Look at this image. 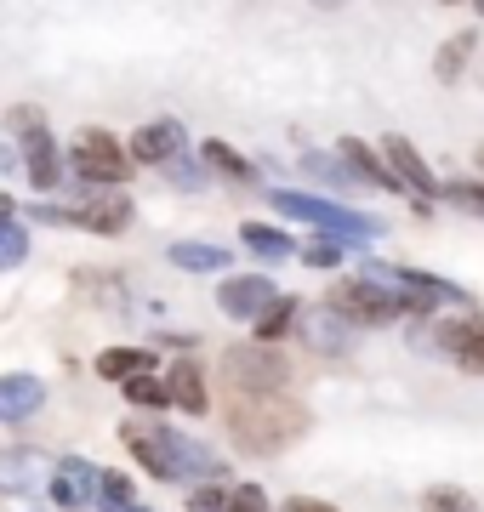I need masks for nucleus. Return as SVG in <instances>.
Returning <instances> with one entry per match:
<instances>
[{
	"mask_svg": "<svg viewBox=\"0 0 484 512\" xmlns=\"http://www.w3.org/2000/svg\"><path fill=\"white\" fill-rule=\"evenodd\" d=\"M126 439H131V456L143 461L154 478H211V473H223V461L211 456L205 444L183 439V433H166V427H149V433L131 427Z\"/></svg>",
	"mask_w": 484,
	"mask_h": 512,
	"instance_id": "nucleus-1",
	"label": "nucleus"
},
{
	"mask_svg": "<svg viewBox=\"0 0 484 512\" xmlns=\"http://www.w3.org/2000/svg\"><path fill=\"white\" fill-rule=\"evenodd\" d=\"M280 217H297V222H314L319 239H336V245H371L382 239V222L359 217L348 205H331V200H308V194H274Z\"/></svg>",
	"mask_w": 484,
	"mask_h": 512,
	"instance_id": "nucleus-2",
	"label": "nucleus"
},
{
	"mask_svg": "<svg viewBox=\"0 0 484 512\" xmlns=\"http://www.w3.org/2000/svg\"><path fill=\"white\" fill-rule=\"evenodd\" d=\"M331 313L348 319V325H393L399 313H410V302L382 274H359V279H342L331 291Z\"/></svg>",
	"mask_w": 484,
	"mask_h": 512,
	"instance_id": "nucleus-3",
	"label": "nucleus"
},
{
	"mask_svg": "<svg viewBox=\"0 0 484 512\" xmlns=\"http://www.w3.org/2000/svg\"><path fill=\"white\" fill-rule=\"evenodd\" d=\"M75 177H86V183H97V188H114L126 177V154H120V143H114L109 131H80Z\"/></svg>",
	"mask_w": 484,
	"mask_h": 512,
	"instance_id": "nucleus-4",
	"label": "nucleus"
},
{
	"mask_svg": "<svg viewBox=\"0 0 484 512\" xmlns=\"http://www.w3.org/2000/svg\"><path fill=\"white\" fill-rule=\"evenodd\" d=\"M40 222H75V228H97V234H120L131 222V205L126 194H92V205L86 211H52V205H40L35 211Z\"/></svg>",
	"mask_w": 484,
	"mask_h": 512,
	"instance_id": "nucleus-5",
	"label": "nucleus"
},
{
	"mask_svg": "<svg viewBox=\"0 0 484 512\" xmlns=\"http://www.w3.org/2000/svg\"><path fill=\"white\" fill-rule=\"evenodd\" d=\"M217 302H223L228 319H262V313L280 302V291H274V279L245 274V279H228L223 291H217Z\"/></svg>",
	"mask_w": 484,
	"mask_h": 512,
	"instance_id": "nucleus-6",
	"label": "nucleus"
},
{
	"mask_svg": "<svg viewBox=\"0 0 484 512\" xmlns=\"http://www.w3.org/2000/svg\"><path fill=\"white\" fill-rule=\"evenodd\" d=\"M92 495H97V467L92 461H80V456L57 461V473H52V501L57 507L80 512V507H92Z\"/></svg>",
	"mask_w": 484,
	"mask_h": 512,
	"instance_id": "nucleus-7",
	"label": "nucleus"
},
{
	"mask_svg": "<svg viewBox=\"0 0 484 512\" xmlns=\"http://www.w3.org/2000/svg\"><path fill=\"white\" fill-rule=\"evenodd\" d=\"M188 143V131L177 126V120H154V126H143L137 137H131V160H143V165H171L177 154H183Z\"/></svg>",
	"mask_w": 484,
	"mask_h": 512,
	"instance_id": "nucleus-8",
	"label": "nucleus"
},
{
	"mask_svg": "<svg viewBox=\"0 0 484 512\" xmlns=\"http://www.w3.org/2000/svg\"><path fill=\"white\" fill-rule=\"evenodd\" d=\"M439 348L467 370H484V313H467V319H450L439 330Z\"/></svg>",
	"mask_w": 484,
	"mask_h": 512,
	"instance_id": "nucleus-9",
	"label": "nucleus"
},
{
	"mask_svg": "<svg viewBox=\"0 0 484 512\" xmlns=\"http://www.w3.org/2000/svg\"><path fill=\"white\" fill-rule=\"evenodd\" d=\"M228 382H240V387H280L285 382V365L262 348V342H257V348H234V353H228Z\"/></svg>",
	"mask_w": 484,
	"mask_h": 512,
	"instance_id": "nucleus-10",
	"label": "nucleus"
},
{
	"mask_svg": "<svg viewBox=\"0 0 484 512\" xmlns=\"http://www.w3.org/2000/svg\"><path fill=\"white\" fill-rule=\"evenodd\" d=\"M23 165H29V183H35V188H57V183H63V154H57L52 131H40V126L23 131Z\"/></svg>",
	"mask_w": 484,
	"mask_h": 512,
	"instance_id": "nucleus-11",
	"label": "nucleus"
},
{
	"mask_svg": "<svg viewBox=\"0 0 484 512\" xmlns=\"http://www.w3.org/2000/svg\"><path fill=\"white\" fill-rule=\"evenodd\" d=\"M46 404V387L35 376H6L0 382V421H29Z\"/></svg>",
	"mask_w": 484,
	"mask_h": 512,
	"instance_id": "nucleus-12",
	"label": "nucleus"
},
{
	"mask_svg": "<svg viewBox=\"0 0 484 512\" xmlns=\"http://www.w3.org/2000/svg\"><path fill=\"white\" fill-rule=\"evenodd\" d=\"M388 160H393V171H399V188H416V194H439L433 171L422 165V154H416L405 137H393V143H388Z\"/></svg>",
	"mask_w": 484,
	"mask_h": 512,
	"instance_id": "nucleus-13",
	"label": "nucleus"
},
{
	"mask_svg": "<svg viewBox=\"0 0 484 512\" xmlns=\"http://www.w3.org/2000/svg\"><path fill=\"white\" fill-rule=\"evenodd\" d=\"M166 404H183L188 416H200V410H211V404H205V376L194 365H177L171 370V387H166Z\"/></svg>",
	"mask_w": 484,
	"mask_h": 512,
	"instance_id": "nucleus-14",
	"label": "nucleus"
},
{
	"mask_svg": "<svg viewBox=\"0 0 484 512\" xmlns=\"http://www.w3.org/2000/svg\"><path fill=\"white\" fill-rule=\"evenodd\" d=\"M149 365H154V353H143V348H109V353H97V376H109V382L149 376Z\"/></svg>",
	"mask_w": 484,
	"mask_h": 512,
	"instance_id": "nucleus-15",
	"label": "nucleus"
},
{
	"mask_svg": "<svg viewBox=\"0 0 484 512\" xmlns=\"http://www.w3.org/2000/svg\"><path fill=\"white\" fill-rule=\"evenodd\" d=\"M171 262L188 268V274H217V268H228V251L205 245V239H183V245H171Z\"/></svg>",
	"mask_w": 484,
	"mask_h": 512,
	"instance_id": "nucleus-16",
	"label": "nucleus"
},
{
	"mask_svg": "<svg viewBox=\"0 0 484 512\" xmlns=\"http://www.w3.org/2000/svg\"><path fill=\"white\" fill-rule=\"evenodd\" d=\"M35 478H40V461L29 450H6L0 456V490H29Z\"/></svg>",
	"mask_w": 484,
	"mask_h": 512,
	"instance_id": "nucleus-17",
	"label": "nucleus"
},
{
	"mask_svg": "<svg viewBox=\"0 0 484 512\" xmlns=\"http://www.w3.org/2000/svg\"><path fill=\"white\" fill-rule=\"evenodd\" d=\"M245 245H251V251H257L262 262H285V256L297 251V245H291V239L280 234V228H257V222L245 228Z\"/></svg>",
	"mask_w": 484,
	"mask_h": 512,
	"instance_id": "nucleus-18",
	"label": "nucleus"
},
{
	"mask_svg": "<svg viewBox=\"0 0 484 512\" xmlns=\"http://www.w3.org/2000/svg\"><path fill=\"white\" fill-rule=\"evenodd\" d=\"M291 325H297V302H291V296H280V302L257 319V342L268 348V342H274V336H285Z\"/></svg>",
	"mask_w": 484,
	"mask_h": 512,
	"instance_id": "nucleus-19",
	"label": "nucleus"
},
{
	"mask_svg": "<svg viewBox=\"0 0 484 512\" xmlns=\"http://www.w3.org/2000/svg\"><path fill=\"white\" fill-rule=\"evenodd\" d=\"M302 171H308V177H319V183H331V188H354V183H359L348 165H342V160H325V154H308V160H302Z\"/></svg>",
	"mask_w": 484,
	"mask_h": 512,
	"instance_id": "nucleus-20",
	"label": "nucleus"
},
{
	"mask_svg": "<svg viewBox=\"0 0 484 512\" xmlns=\"http://www.w3.org/2000/svg\"><path fill=\"white\" fill-rule=\"evenodd\" d=\"M97 501H103L109 512L131 507V478L126 473H97Z\"/></svg>",
	"mask_w": 484,
	"mask_h": 512,
	"instance_id": "nucleus-21",
	"label": "nucleus"
},
{
	"mask_svg": "<svg viewBox=\"0 0 484 512\" xmlns=\"http://www.w3.org/2000/svg\"><path fill=\"white\" fill-rule=\"evenodd\" d=\"M205 165H217V171H228V177H251V160H240V154H234V148L228 143H205Z\"/></svg>",
	"mask_w": 484,
	"mask_h": 512,
	"instance_id": "nucleus-22",
	"label": "nucleus"
},
{
	"mask_svg": "<svg viewBox=\"0 0 484 512\" xmlns=\"http://www.w3.org/2000/svg\"><path fill=\"white\" fill-rule=\"evenodd\" d=\"M23 256H29V234H23L18 222H6L0 228V268H18Z\"/></svg>",
	"mask_w": 484,
	"mask_h": 512,
	"instance_id": "nucleus-23",
	"label": "nucleus"
},
{
	"mask_svg": "<svg viewBox=\"0 0 484 512\" xmlns=\"http://www.w3.org/2000/svg\"><path fill=\"white\" fill-rule=\"evenodd\" d=\"M126 399L143 404V410H160V404H166V387L149 382V376H131V382H126Z\"/></svg>",
	"mask_w": 484,
	"mask_h": 512,
	"instance_id": "nucleus-24",
	"label": "nucleus"
},
{
	"mask_svg": "<svg viewBox=\"0 0 484 512\" xmlns=\"http://www.w3.org/2000/svg\"><path fill=\"white\" fill-rule=\"evenodd\" d=\"M439 194H445L450 205H462V211H479L484 217V183H445Z\"/></svg>",
	"mask_w": 484,
	"mask_h": 512,
	"instance_id": "nucleus-25",
	"label": "nucleus"
},
{
	"mask_svg": "<svg viewBox=\"0 0 484 512\" xmlns=\"http://www.w3.org/2000/svg\"><path fill=\"white\" fill-rule=\"evenodd\" d=\"M228 512H274V507L257 484H240V490H228Z\"/></svg>",
	"mask_w": 484,
	"mask_h": 512,
	"instance_id": "nucleus-26",
	"label": "nucleus"
},
{
	"mask_svg": "<svg viewBox=\"0 0 484 512\" xmlns=\"http://www.w3.org/2000/svg\"><path fill=\"white\" fill-rule=\"evenodd\" d=\"M336 256H342L336 239H308V245H302V262H308V268H336Z\"/></svg>",
	"mask_w": 484,
	"mask_h": 512,
	"instance_id": "nucleus-27",
	"label": "nucleus"
},
{
	"mask_svg": "<svg viewBox=\"0 0 484 512\" xmlns=\"http://www.w3.org/2000/svg\"><path fill=\"white\" fill-rule=\"evenodd\" d=\"M171 183H177V188H194V194H200V188H205V165H200V160H183V154H177V160H171Z\"/></svg>",
	"mask_w": 484,
	"mask_h": 512,
	"instance_id": "nucleus-28",
	"label": "nucleus"
},
{
	"mask_svg": "<svg viewBox=\"0 0 484 512\" xmlns=\"http://www.w3.org/2000/svg\"><path fill=\"white\" fill-rule=\"evenodd\" d=\"M188 512H228V490H194Z\"/></svg>",
	"mask_w": 484,
	"mask_h": 512,
	"instance_id": "nucleus-29",
	"label": "nucleus"
},
{
	"mask_svg": "<svg viewBox=\"0 0 484 512\" xmlns=\"http://www.w3.org/2000/svg\"><path fill=\"white\" fill-rule=\"evenodd\" d=\"M462 57H467V35H462V40H450V46H445V57H439V74H445V80H450V74H456V63H462Z\"/></svg>",
	"mask_w": 484,
	"mask_h": 512,
	"instance_id": "nucleus-30",
	"label": "nucleus"
},
{
	"mask_svg": "<svg viewBox=\"0 0 484 512\" xmlns=\"http://www.w3.org/2000/svg\"><path fill=\"white\" fill-rule=\"evenodd\" d=\"M285 512H336V507H325V501H308V495H297V501H285Z\"/></svg>",
	"mask_w": 484,
	"mask_h": 512,
	"instance_id": "nucleus-31",
	"label": "nucleus"
},
{
	"mask_svg": "<svg viewBox=\"0 0 484 512\" xmlns=\"http://www.w3.org/2000/svg\"><path fill=\"white\" fill-rule=\"evenodd\" d=\"M12 222V194H0V228Z\"/></svg>",
	"mask_w": 484,
	"mask_h": 512,
	"instance_id": "nucleus-32",
	"label": "nucleus"
},
{
	"mask_svg": "<svg viewBox=\"0 0 484 512\" xmlns=\"http://www.w3.org/2000/svg\"><path fill=\"white\" fill-rule=\"evenodd\" d=\"M120 512H131V507H120Z\"/></svg>",
	"mask_w": 484,
	"mask_h": 512,
	"instance_id": "nucleus-33",
	"label": "nucleus"
}]
</instances>
